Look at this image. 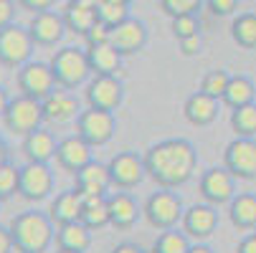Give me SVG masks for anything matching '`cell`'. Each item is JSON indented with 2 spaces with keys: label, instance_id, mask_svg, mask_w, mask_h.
Wrapping results in <instances>:
<instances>
[{
  "label": "cell",
  "instance_id": "18",
  "mask_svg": "<svg viewBox=\"0 0 256 253\" xmlns=\"http://www.w3.org/2000/svg\"><path fill=\"white\" fill-rule=\"evenodd\" d=\"M109 43H112L122 56H132V53L142 51L144 43H148V25L130 15L124 23L112 28V41Z\"/></svg>",
  "mask_w": 256,
  "mask_h": 253
},
{
  "label": "cell",
  "instance_id": "4",
  "mask_svg": "<svg viewBox=\"0 0 256 253\" xmlns=\"http://www.w3.org/2000/svg\"><path fill=\"white\" fill-rule=\"evenodd\" d=\"M142 215L152 228L158 231H170V228H178V223H182V200L175 190H165L160 188L158 193H152L142 205Z\"/></svg>",
  "mask_w": 256,
  "mask_h": 253
},
{
  "label": "cell",
  "instance_id": "3",
  "mask_svg": "<svg viewBox=\"0 0 256 253\" xmlns=\"http://www.w3.org/2000/svg\"><path fill=\"white\" fill-rule=\"evenodd\" d=\"M48 63H51V71H54V76H56L58 89L74 91L76 86L86 84L89 76H92L86 51L74 48V46H64L61 51H56Z\"/></svg>",
  "mask_w": 256,
  "mask_h": 253
},
{
  "label": "cell",
  "instance_id": "15",
  "mask_svg": "<svg viewBox=\"0 0 256 253\" xmlns=\"http://www.w3.org/2000/svg\"><path fill=\"white\" fill-rule=\"evenodd\" d=\"M82 114V106L74 91L68 89H56L44 99V117L51 124H68V122H76Z\"/></svg>",
  "mask_w": 256,
  "mask_h": 253
},
{
  "label": "cell",
  "instance_id": "11",
  "mask_svg": "<svg viewBox=\"0 0 256 253\" xmlns=\"http://www.w3.org/2000/svg\"><path fill=\"white\" fill-rule=\"evenodd\" d=\"M106 167H109V177H112V188H117V190H132L148 177L144 157H140L137 152H130V150L117 152L106 162Z\"/></svg>",
  "mask_w": 256,
  "mask_h": 253
},
{
  "label": "cell",
  "instance_id": "32",
  "mask_svg": "<svg viewBox=\"0 0 256 253\" xmlns=\"http://www.w3.org/2000/svg\"><path fill=\"white\" fill-rule=\"evenodd\" d=\"M231 76H234V74H228L226 68H210L208 74L200 79V89H198V91H203V94H208V96H213V99H224Z\"/></svg>",
  "mask_w": 256,
  "mask_h": 253
},
{
  "label": "cell",
  "instance_id": "45",
  "mask_svg": "<svg viewBox=\"0 0 256 253\" xmlns=\"http://www.w3.org/2000/svg\"><path fill=\"white\" fill-rule=\"evenodd\" d=\"M109 253H148L142 246H137V243H132V241H124V243H117Z\"/></svg>",
  "mask_w": 256,
  "mask_h": 253
},
{
  "label": "cell",
  "instance_id": "27",
  "mask_svg": "<svg viewBox=\"0 0 256 253\" xmlns=\"http://www.w3.org/2000/svg\"><path fill=\"white\" fill-rule=\"evenodd\" d=\"M256 86L248 76L244 74H234L231 81H228V89L224 94V106H228V109H241V106H248V104H256Z\"/></svg>",
  "mask_w": 256,
  "mask_h": 253
},
{
  "label": "cell",
  "instance_id": "41",
  "mask_svg": "<svg viewBox=\"0 0 256 253\" xmlns=\"http://www.w3.org/2000/svg\"><path fill=\"white\" fill-rule=\"evenodd\" d=\"M178 46H180V53L182 56H198L200 48H203V38H200V33H198V35H190V38L178 41Z\"/></svg>",
  "mask_w": 256,
  "mask_h": 253
},
{
  "label": "cell",
  "instance_id": "22",
  "mask_svg": "<svg viewBox=\"0 0 256 253\" xmlns=\"http://www.w3.org/2000/svg\"><path fill=\"white\" fill-rule=\"evenodd\" d=\"M76 190L84 198H96V195H106V190L112 188V177H109V167L104 162L92 160L84 170H79L76 175Z\"/></svg>",
  "mask_w": 256,
  "mask_h": 253
},
{
  "label": "cell",
  "instance_id": "23",
  "mask_svg": "<svg viewBox=\"0 0 256 253\" xmlns=\"http://www.w3.org/2000/svg\"><path fill=\"white\" fill-rule=\"evenodd\" d=\"M56 150H58V142H56L54 132L46 129V127L30 132L28 137H23V157H26V162L48 165L56 157Z\"/></svg>",
  "mask_w": 256,
  "mask_h": 253
},
{
  "label": "cell",
  "instance_id": "1",
  "mask_svg": "<svg viewBox=\"0 0 256 253\" xmlns=\"http://www.w3.org/2000/svg\"><path fill=\"white\" fill-rule=\"evenodd\" d=\"M198 167V152L190 139L182 137H170L144 152V170L148 177L158 188L165 190H178L196 175Z\"/></svg>",
  "mask_w": 256,
  "mask_h": 253
},
{
  "label": "cell",
  "instance_id": "2",
  "mask_svg": "<svg viewBox=\"0 0 256 253\" xmlns=\"http://www.w3.org/2000/svg\"><path fill=\"white\" fill-rule=\"evenodd\" d=\"M10 236L16 253H46L56 241V226L51 223L48 213L26 210L10 221Z\"/></svg>",
  "mask_w": 256,
  "mask_h": 253
},
{
  "label": "cell",
  "instance_id": "29",
  "mask_svg": "<svg viewBox=\"0 0 256 253\" xmlns=\"http://www.w3.org/2000/svg\"><path fill=\"white\" fill-rule=\"evenodd\" d=\"M82 223H84L89 231H102V228H106V226H112V221H109V205H106V195L84 198Z\"/></svg>",
  "mask_w": 256,
  "mask_h": 253
},
{
  "label": "cell",
  "instance_id": "51",
  "mask_svg": "<svg viewBox=\"0 0 256 253\" xmlns=\"http://www.w3.org/2000/svg\"><path fill=\"white\" fill-rule=\"evenodd\" d=\"M56 253H74V251H61V248H56Z\"/></svg>",
  "mask_w": 256,
  "mask_h": 253
},
{
  "label": "cell",
  "instance_id": "50",
  "mask_svg": "<svg viewBox=\"0 0 256 253\" xmlns=\"http://www.w3.org/2000/svg\"><path fill=\"white\" fill-rule=\"evenodd\" d=\"M114 3H124V5H132L134 0H114Z\"/></svg>",
  "mask_w": 256,
  "mask_h": 253
},
{
  "label": "cell",
  "instance_id": "9",
  "mask_svg": "<svg viewBox=\"0 0 256 253\" xmlns=\"http://www.w3.org/2000/svg\"><path fill=\"white\" fill-rule=\"evenodd\" d=\"M117 132V117L114 112H99V109H84L76 119V134L92 144V147H104Z\"/></svg>",
  "mask_w": 256,
  "mask_h": 253
},
{
  "label": "cell",
  "instance_id": "25",
  "mask_svg": "<svg viewBox=\"0 0 256 253\" xmlns=\"http://www.w3.org/2000/svg\"><path fill=\"white\" fill-rule=\"evenodd\" d=\"M228 221L238 231H256V193H238L228 203Z\"/></svg>",
  "mask_w": 256,
  "mask_h": 253
},
{
  "label": "cell",
  "instance_id": "49",
  "mask_svg": "<svg viewBox=\"0 0 256 253\" xmlns=\"http://www.w3.org/2000/svg\"><path fill=\"white\" fill-rule=\"evenodd\" d=\"M8 160V144H6V139L0 137V162H6Z\"/></svg>",
  "mask_w": 256,
  "mask_h": 253
},
{
  "label": "cell",
  "instance_id": "40",
  "mask_svg": "<svg viewBox=\"0 0 256 253\" xmlns=\"http://www.w3.org/2000/svg\"><path fill=\"white\" fill-rule=\"evenodd\" d=\"M16 3H18L23 10H30V13L36 15V13H46V10H54L56 0H16Z\"/></svg>",
  "mask_w": 256,
  "mask_h": 253
},
{
  "label": "cell",
  "instance_id": "38",
  "mask_svg": "<svg viewBox=\"0 0 256 253\" xmlns=\"http://www.w3.org/2000/svg\"><path fill=\"white\" fill-rule=\"evenodd\" d=\"M84 41H86V48H92V46H104V43L112 41V28L104 25V23H96V25L84 35Z\"/></svg>",
  "mask_w": 256,
  "mask_h": 253
},
{
  "label": "cell",
  "instance_id": "43",
  "mask_svg": "<svg viewBox=\"0 0 256 253\" xmlns=\"http://www.w3.org/2000/svg\"><path fill=\"white\" fill-rule=\"evenodd\" d=\"M16 246H13V236H10V228L0 226V253H13Z\"/></svg>",
  "mask_w": 256,
  "mask_h": 253
},
{
  "label": "cell",
  "instance_id": "42",
  "mask_svg": "<svg viewBox=\"0 0 256 253\" xmlns=\"http://www.w3.org/2000/svg\"><path fill=\"white\" fill-rule=\"evenodd\" d=\"M16 18V0H0V30L13 25Z\"/></svg>",
  "mask_w": 256,
  "mask_h": 253
},
{
  "label": "cell",
  "instance_id": "46",
  "mask_svg": "<svg viewBox=\"0 0 256 253\" xmlns=\"http://www.w3.org/2000/svg\"><path fill=\"white\" fill-rule=\"evenodd\" d=\"M10 99H13V96H8L6 86H0V119L6 117V112H8V106H10Z\"/></svg>",
  "mask_w": 256,
  "mask_h": 253
},
{
  "label": "cell",
  "instance_id": "31",
  "mask_svg": "<svg viewBox=\"0 0 256 253\" xmlns=\"http://www.w3.org/2000/svg\"><path fill=\"white\" fill-rule=\"evenodd\" d=\"M190 246L193 243L186 233H182V228H170V231H162L155 238L150 253H188Z\"/></svg>",
  "mask_w": 256,
  "mask_h": 253
},
{
  "label": "cell",
  "instance_id": "17",
  "mask_svg": "<svg viewBox=\"0 0 256 253\" xmlns=\"http://www.w3.org/2000/svg\"><path fill=\"white\" fill-rule=\"evenodd\" d=\"M28 33L36 46H56L64 33H66V23L64 15L56 10H46V13H36L28 23Z\"/></svg>",
  "mask_w": 256,
  "mask_h": 253
},
{
  "label": "cell",
  "instance_id": "24",
  "mask_svg": "<svg viewBox=\"0 0 256 253\" xmlns=\"http://www.w3.org/2000/svg\"><path fill=\"white\" fill-rule=\"evenodd\" d=\"M86 58H89L92 76H117L122 68V53L112 43L86 48Z\"/></svg>",
  "mask_w": 256,
  "mask_h": 253
},
{
  "label": "cell",
  "instance_id": "28",
  "mask_svg": "<svg viewBox=\"0 0 256 253\" xmlns=\"http://www.w3.org/2000/svg\"><path fill=\"white\" fill-rule=\"evenodd\" d=\"M64 23L68 33H76V35H86L96 23V8H82V5H66L64 8Z\"/></svg>",
  "mask_w": 256,
  "mask_h": 253
},
{
  "label": "cell",
  "instance_id": "16",
  "mask_svg": "<svg viewBox=\"0 0 256 253\" xmlns=\"http://www.w3.org/2000/svg\"><path fill=\"white\" fill-rule=\"evenodd\" d=\"M92 144H86L79 134H71V137H64L58 142V150H56V162L61 170L76 175L79 170H84L94 157H92Z\"/></svg>",
  "mask_w": 256,
  "mask_h": 253
},
{
  "label": "cell",
  "instance_id": "21",
  "mask_svg": "<svg viewBox=\"0 0 256 253\" xmlns=\"http://www.w3.org/2000/svg\"><path fill=\"white\" fill-rule=\"evenodd\" d=\"M106 205H109V221H112L117 231H130L142 218V205L130 193L106 195Z\"/></svg>",
  "mask_w": 256,
  "mask_h": 253
},
{
  "label": "cell",
  "instance_id": "13",
  "mask_svg": "<svg viewBox=\"0 0 256 253\" xmlns=\"http://www.w3.org/2000/svg\"><path fill=\"white\" fill-rule=\"evenodd\" d=\"M84 96H86L89 109L117 112L122 99H124V86L117 76H92V81L86 84Z\"/></svg>",
  "mask_w": 256,
  "mask_h": 253
},
{
  "label": "cell",
  "instance_id": "19",
  "mask_svg": "<svg viewBox=\"0 0 256 253\" xmlns=\"http://www.w3.org/2000/svg\"><path fill=\"white\" fill-rule=\"evenodd\" d=\"M82 213H84V195L76 188L58 193L51 200V205H48V218H51V223L56 228L82 221Z\"/></svg>",
  "mask_w": 256,
  "mask_h": 253
},
{
  "label": "cell",
  "instance_id": "35",
  "mask_svg": "<svg viewBox=\"0 0 256 253\" xmlns=\"http://www.w3.org/2000/svg\"><path fill=\"white\" fill-rule=\"evenodd\" d=\"M18 180H20V167H16L10 160L0 162V200H8L18 193Z\"/></svg>",
  "mask_w": 256,
  "mask_h": 253
},
{
  "label": "cell",
  "instance_id": "34",
  "mask_svg": "<svg viewBox=\"0 0 256 253\" xmlns=\"http://www.w3.org/2000/svg\"><path fill=\"white\" fill-rule=\"evenodd\" d=\"M96 18H99V23H104L109 28H117L120 23H124L130 18V5L114 3V0H102L96 5Z\"/></svg>",
  "mask_w": 256,
  "mask_h": 253
},
{
  "label": "cell",
  "instance_id": "14",
  "mask_svg": "<svg viewBox=\"0 0 256 253\" xmlns=\"http://www.w3.org/2000/svg\"><path fill=\"white\" fill-rule=\"evenodd\" d=\"M182 233H186L190 241L196 243H206L216 228H218V210L208 203H198V205H190L182 215V223H180Z\"/></svg>",
  "mask_w": 256,
  "mask_h": 253
},
{
  "label": "cell",
  "instance_id": "47",
  "mask_svg": "<svg viewBox=\"0 0 256 253\" xmlns=\"http://www.w3.org/2000/svg\"><path fill=\"white\" fill-rule=\"evenodd\" d=\"M102 0H66V5H82V8H96Z\"/></svg>",
  "mask_w": 256,
  "mask_h": 253
},
{
  "label": "cell",
  "instance_id": "52",
  "mask_svg": "<svg viewBox=\"0 0 256 253\" xmlns=\"http://www.w3.org/2000/svg\"><path fill=\"white\" fill-rule=\"evenodd\" d=\"M0 203H3V200H0Z\"/></svg>",
  "mask_w": 256,
  "mask_h": 253
},
{
  "label": "cell",
  "instance_id": "44",
  "mask_svg": "<svg viewBox=\"0 0 256 253\" xmlns=\"http://www.w3.org/2000/svg\"><path fill=\"white\" fill-rule=\"evenodd\" d=\"M236 253H256V233H248L238 241Z\"/></svg>",
  "mask_w": 256,
  "mask_h": 253
},
{
  "label": "cell",
  "instance_id": "10",
  "mask_svg": "<svg viewBox=\"0 0 256 253\" xmlns=\"http://www.w3.org/2000/svg\"><path fill=\"white\" fill-rule=\"evenodd\" d=\"M54 193V172L48 165L41 162H26L20 167L18 180V195L28 203H41Z\"/></svg>",
  "mask_w": 256,
  "mask_h": 253
},
{
  "label": "cell",
  "instance_id": "37",
  "mask_svg": "<svg viewBox=\"0 0 256 253\" xmlns=\"http://www.w3.org/2000/svg\"><path fill=\"white\" fill-rule=\"evenodd\" d=\"M170 30H172V35L178 41L190 38V35L200 33V20H198V15H180V18H172Z\"/></svg>",
  "mask_w": 256,
  "mask_h": 253
},
{
  "label": "cell",
  "instance_id": "33",
  "mask_svg": "<svg viewBox=\"0 0 256 253\" xmlns=\"http://www.w3.org/2000/svg\"><path fill=\"white\" fill-rule=\"evenodd\" d=\"M231 129L236 137H256V104L231 112Z\"/></svg>",
  "mask_w": 256,
  "mask_h": 253
},
{
  "label": "cell",
  "instance_id": "48",
  "mask_svg": "<svg viewBox=\"0 0 256 253\" xmlns=\"http://www.w3.org/2000/svg\"><path fill=\"white\" fill-rule=\"evenodd\" d=\"M188 253H216V251H213L210 246H206V243H193Z\"/></svg>",
  "mask_w": 256,
  "mask_h": 253
},
{
  "label": "cell",
  "instance_id": "6",
  "mask_svg": "<svg viewBox=\"0 0 256 253\" xmlns=\"http://www.w3.org/2000/svg\"><path fill=\"white\" fill-rule=\"evenodd\" d=\"M33 38H30V33L28 28L13 23L8 28L0 30V66H6V68H20L26 66L28 61H33Z\"/></svg>",
  "mask_w": 256,
  "mask_h": 253
},
{
  "label": "cell",
  "instance_id": "39",
  "mask_svg": "<svg viewBox=\"0 0 256 253\" xmlns=\"http://www.w3.org/2000/svg\"><path fill=\"white\" fill-rule=\"evenodd\" d=\"M206 5L213 15L218 18H226V15H234L236 8H238V0H206Z\"/></svg>",
  "mask_w": 256,
  "mask_h": 253
},
{
  "label": "cell",
  "instance_id": "20",
  "mask_svg": "<svg viewBox=\"0 0 256 253\" xmlns=\"http://www.w3.org/2000/svg\"><path fill=\"white\" fill-rule=\"evenodd\" d=\"M221 104H224L221 99H213L203 91H193L182 104V114L193 127H208L221 114Z\"/></svg>",
  "mask_w": 256,
  "mask_h": 253
},
{
  "label": "cell",
  "instance_id": "5",
  "mask_svg": "<svg viewBox=\"0 0 256 253\" xmlns=\"http://www.w3.org/2000/svg\"><path fill=\"white\" fill-rule=\"evenodd\" d=\"M44 122H46V117H44V101L23 96V94L10 99V106H8V112L3 117L6 129L18 134V137H28L30 132L41 129Z\"/></svg>",
  "mask_w": 256,
  "mask_h": 253
},
{
  "label": "cell",
  "instance_id": "8",
  "mask_svg": "<svg viewBox=\"0 0 256 253\" xmlns=\"http://www.w3.org/2000/svg\"><path fill=\"white\" fill-rule=\"evenodd\" d=\"M56 76L51 71V63L44 61H28L26 66L18 68V91L23 96L44 101L51 91H56Z\"/></svg>",
  "mask_w": 256,
  "mask_h": 253
},
{
  "label": "cell",
  "instance_id": "26",
  "mask_svg": "<svg viewBox=\"0 0 256 253\" xmlns=\"http://www.w3.org/2000/svg\"><path fill=\"white\" fill-rule=\"evenodd\" d=\"M92 233L82 221L68 223V226H58L56 228V248L61 251H74V253H86L92 246Z\"/></svg>",
  "mask_w": 256,
  "mask_h": 253
},
{
  "label": "cell",
  "instance_id": "7",
  "mask_svg": "<svg viewBox=\"0 0 256 253\" xmlns=\"http://www.w3.org/2000/svg\"><path fill=\"white\" fill-rule=\"evenodd\" d=\"M224 167L236 180H256V137H236L224 150Z\"/></svg>",
  "mask_w": 256,
  "mask_h": 253
},
{
  "label": "cell",
  "instance_id": "12",
  "mask_svg": "<svg viewBox=\"0 0 256 253\" xmlns=\"http://www.w3.org/2000/svg\"><path fill=\"white\" fill-rule=\"evenodd\" d=\"M200 195L208 205L218 208V205H228L238 193H236V177L226 170V167H210L200 175Z\"/></svg>",
  "mask_w": 256,
  "mask_h": 253
},
{
  "label": "cell",
  "instance_id": "53",
  "mask_svg": "<svg viewBox=\"0 0 256 253\" xmlns=\"http://www.w3.org/2000/svg\"><path fill=\"white\" fill-rule=\"evenodd\" d=\"M254 233H256V231H254Z\"/></svg>",
  "mask_w": 256,
  "mask_h": 253
},
{
  "label": "cell",
  "instance_id": "36",
  "mask_svg": "<svg viewBox=\"0 0 256 253\" xmlns=\"http://www.w3.org/2000/svg\"><path fill=\"white\" fill-rule=\"evenodd\" d=\"M158 5L172 20V18H180V15H198L203 0H158Z\"/></svg>",
  "mask_w": 256,
  "mask_h": 253
},
{
  "label": "cell",
  "instance_id": "30",
  "mask_svg": "<svg viewBox=\"0 0 256 253\" xmlns=\"http://www.w3.org/2000/svg\"><path fill=\"white\" fill-rule=\"evenodd\" d=\"M231 38L236 46L254 51L256 48V13H241L231 23Z\"/></svg>",
  "mask_w": 256,
  "mask_h": 253
}]
</instances>
